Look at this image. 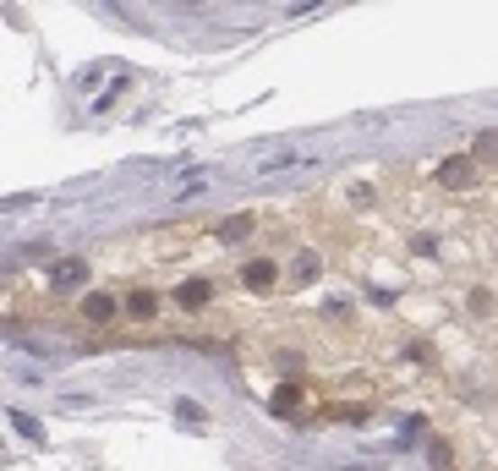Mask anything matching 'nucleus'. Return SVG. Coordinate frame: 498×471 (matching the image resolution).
<instances>
[{
	"label": "nucleus",
	"mask_w": 498,
	"mask_h": 471,
	"mask_svg": "<svg viewBox=\"0 0 498 471\" xmlns=\"http://www.w3.org/2000/svg\"><path fill=\"white\" fill-rule=\"evenodd\" d=\"M83 318H88V323H110V318H121V291H94V296L83 302Z\"/></svg>",
	"instance_id": "f257e3e1"
},
{
	"label": "nucleus",
	"mask_w": 498,
	"mask_h": 471,
	"mask_svg": "<svg viewBox=\"0 0 498 471\" xmlns=\"http://www.w3.org/2000/svg\"><path fill=\"white\" fill-rule=\"evenodd\" d=\"M121 312H126V318H137V323H154V318H159V296H149V291H131V296L121 302Z\"/></svg>",
	"instance_id": "f03ea898"
},
{
	"label": "nucleus",
	"mask_w": 498,
	"mask_h": 471,
	"mask_svg": "<svg viewBox=\"0 0 498 471\" xmlns=\"http://www.w3.org/2000/svg\"><path fill=\"white\" fill-rule=\"evenodd\" d=\"M213 291H220V285H213V280H186L176 302H181L186 312H197V307H208V302H213Z\"/></svg>",
	"instance_id": "7ed1b4c3"
},
{
	"label": "nucleus",
	"mask_w": 498,
	"mask_h": 471,
	"mask_svg": "<svg viewBox=\"0 0 498 471\" xmlns=\"http://www.w3.org/2000/svg\"><path fill=\"white\" fill-rule=\"evenodd\" d=\"M439 181H444V186H455V192H460V186H471V181H476V165H471V159H466V154H455V159H449V165H444V170H439Z\"/></svg>",
	"instance_id": "20e7f679"
},
{
	"label": "nucleus",
	"mask_w": 498,
	"mask_h": 471,
	"mask_svg": "<svg viewBox=\"0 0 498 471\" xmlns=\"http://www.w3.org/2000/svg\"><path fill=\"white\" fill-rule=\"evenodd\" d=\"M274 280H279V268H274L268 258H258V263L241 268V285H258V291H263V285H274Z\"/></svg>",
	"instance_id": "39448f33"
},
{
	"label": "nucleus",
	"mask_w": 498,
	"mask_h": 471,
	"mask_svg": "<svg viewBox=\"0 0 498 471\" xmlns=\"http://www.w3.org/2000/svg\"><path fill=\"white\" fill-rule=\"evenodd\" d=\"M83 275H88V268H83V263H71V258H66V263H55V268H50V280H55V285H77V280H83Z\"/></svg>",
	"instance_id": "423d86ee"
}]
</instances>
